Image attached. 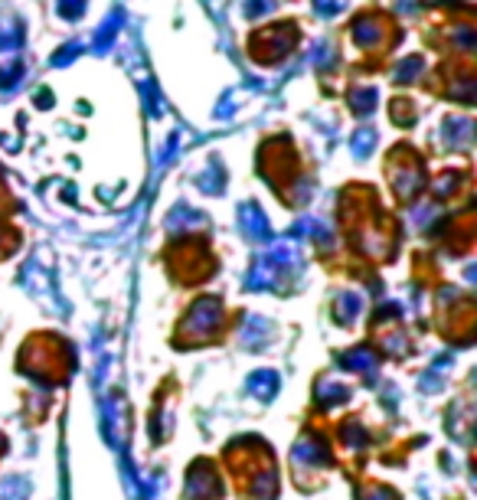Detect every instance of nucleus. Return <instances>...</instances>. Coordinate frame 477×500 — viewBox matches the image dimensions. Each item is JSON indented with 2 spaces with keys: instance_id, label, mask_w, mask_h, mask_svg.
I'll list each match as a JSON object with an SVG mask.
<instances>
[{
  "instance_id": "nucleus-4",
  "label": "nucleus",
  "mask_w": 477,
  "mask_h": 500,
  "mask_svg": "<svg viewBox=\"0 0 477 500\" xmlns=\"http://www.w3.org/2000/svg\"><path fill=\"white\" fill-rule=\"evenodd\" d=\"M271 4H275V0H252V4H248V16H258L262 10H271Z\"/></svg>"
},
{
  "instance_id": "nucleus-3",
  "label": "nucleus",
  "mask_w": 477,
  "mask_h": 500,
  "mask_svg": "<svg viewBox=\"0 0 477 500\" xmlns=\"http://www.w3.org/2000/svg\"><path fill=\"white\" fill-rule=\"evenodd\" d=\"M82 10H85V0H59V14L66 20H76Z\"/></svg>"
},
{
  "instance_id": "nucleus-1",
  "label": "nucleus",
  "mask_w": 477,
  "mask_h": 500,
  "mask_svg": "<svg viewBox=\"0 0 477 500\" xmlns=\"http://www.w3.org/2000/svg\"><path fill=\"white\" fill-rule=\"evenodd\" d=\"M239 219H242V229H246L252 239L268 236V219H265L262 209L252 206V203H246V206L239 209Z\"/></svg>"
},
{
  "instance_id": "nucleus-2",
  "label": "nucleus",
  "mask_w": 477,
  "mask_h": 500,
  "mask_svg": "<svg viewBox=\"0 0 477 500\" xmlns=\"http://www.w3.org/2000/svg\"><path fill=\"white\" fill-rule=\"evenodd\" d=\"M248 383H252V393L255 396H271V393H275L278 376H275V373H255Z\"/></svg>"
},
{
  "instance_id": "nucleus-5",
  "label": "nucleus",
  "mask_w": 477,
  "mask_h": 500,
  "mask_svg": "<svg viewBox=\"0 0 477 500\" xmlns=\"http://www.w3.org/2000/svg\"><path fill=\"white\" fill-rule=\"evenodd\" d=\"M360 500H396V494H389V491H376L373 497H360Z\"/></svg>"
}]
</instances>
